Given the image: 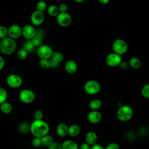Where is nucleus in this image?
I'll return each mask as SVG.
<instances>
[{"label": "nucleus", "mask_w": 149, "mask_h": 149, "mask_svg": "<svg viewBox=\"0 0 149 149\" xmlns=\"http://www.w3.org/2000/svg\"><path fill=\"white\" fill-rule=\"evenodd\" d=\"M8 36V28L3 25L0 26V39H2Z\"/></svg>", "instance_id": "obj_33"}, {"label": "nucleus", "mask_w": 149, "mask_h": 149, "mask_svg": "<svg viewBox=\"0 0 149 149\" xmlns=\"http://www.w3.org/2000/svg\"><path fill=\"white\" fill-rule=\"evenodd\" d=\"M41 139L42 145L46 146V147L49 146L54 141L52 136L49 134H47L44 135V136H42V137H41Z\"/></svg>", "instance_id": "obj_24"}, {"label": "nucleus", "mask_w": 149, "mask_h": 149, "mask_svg": "<svg viewBox=\"0 0 149 149\" xmlns=\"http://www.w3.org/2000/svg\"><path fill=\"white\" fill-rule=\"evenodd\" d=\"M38 65L42 69H48L51 68L49 59H40Z\"/></svg>", "instance_id": "obj_29"}, {"label": "nucleus", "mask_w": 149, "mask_h": 149, "mask_svg": "<svg viewBox=\"0 0 149 149\" xmlns=\"http://www.w3.org/2000/svg\"><path fill=\"white\" fill-rule=\"evenodd\" d=\"M47 10L48 15H49L51 17H56L58 15L59 13L58 7L54 5H51L49 6L47 8Z\"/></svg>", "instance_id": "obj_23"}, {"label": "nucleus", "mask_w": 149, "mask_h": 149, "mask_svg": "<svg viewBox=\"0 0 149 149\" xmlns=\"http://www.w3.org/2000/svg\"><path fill=\"white\" fill-rule=\"evenodd\" d=\"M22 36V27L16 24H12L8 28V36L14 39H17Z\"/></svg>", "instance_id": "obj_11"}, {"label": "nucleus", "mask_w": 149, "mask_h": 149, "mask_svg": "<svg viewBox=\"0 0 149 149\" xmlns=\"http://www.w3.org/2000/svg\"><path fill=\"white\" fill-rule=\"evenodd\" d=\"M112 47L113 52L120 55H124L126 53L128 49L127 42L121 38H117L114 40L112 43Z\"/></svg>", "instance_id": "obj_4"}, {"label": "nucleus", "mask_w": 149, "mask_h": 149, "mask_svg": "<svg viewBox=\"0 0 149 149\" xmlns=\"http://www.w3.org/2000/svg\"><path fill=\"white\" fill-rule=\"evenodd\" d=\"M80 133V127L76 124H72L68 127V134L72 137L77 136Z\"/></svg>", "instance_id": "obj_18"}, {"label": "nucleus", "mask_w": 149, "mask_h": 149, "mask_svg": "<svg viewBox=\"0 0 149 149\" xmlns=\"http://www.w3.org/2000/svg\"><path fill=\"white\" fill-rule=\"evenodd\" d=\"M47 9V4L45 1L41 0L36 4V10L43 12Z\"/></svg>", "instance_id": "obj_30"}, {"label": "nucleus", "mask_w": 149, "mask_h": 149, "mask_svg": "<svg viewBox=\"0 0 149 149\" xmlns=\"http://www.w3.org/2000/svg\"><path fill=\"white\" fill-rule=\"evenodd\" d=\"M19 97L23 103L30 104L35 100V94L31 90L24 88L20 91Z\"/></svg>", "instance_id": "obj_6"}, {"label": "nucleus", "mask_w": 149, "mask_h": 149, "mask_svg": "<svg viewBox=\"0 0 149 149\" xmlns=\"http://www.w3.org/2000/svg\"><path fill=\"white\" fill-rule=\"evenodd\" d=\"M16 43L15 40L7 36L0 40V51L5 55L12 54L16 50Z\"/></svg>", "instance_id": "obj_2"}, {"label": "nucleus", "mask_w": 149, "mask_h": 149, "mask_svg": "<svg viewBox=\"0 0 149 149\" xmlns=\"http://www.w3.org/2000/svg\"><path fill=\"white\" fill-rule=\"evenodd\" d=\"M5 59L4 58L0 55V71L4 68L5 66Z\"/></svg>", "instance_id": "obj_43"}, {"label": "nucleus", "mask_w": 149, "mask_h": 149, "mask_svg": "<svg viewBox=\"0 0 149 149\" xmlns=\"http://www.w3.org/2000/svg\"><path fill=\"white\" fill-rule=\"evenodd\" d=\"M31 40L36 47H40L42 44V42H43L42 37L37 34H36Z\"/></svg>", "instance_id": "obj_31"}, {"label": "nucleus", "mask_w": 149, "mask_h": 149, "mask_svg": "<svg viewBox=\"0 0 149 149\" xmlns=\"http://www.w3.org/2000/svg\"><path fill=\"white\" fill-rule=\"evenodd\" d=\"M122 61L121 55L114 52L109 54L105 58L106 63L111 67L118 66Z\"/></svg>", "instance_id": "obj_10"}, {"label": "nucleus", "mask_w": 149, "mask_h": 149, "mask_svg": "<svg viewBox=\"0 0 149 149\" xmlns=\"http://www.w3.org/2000/svg\"><path fill=\"white\" fill-rule=\"evenodd\" d=\"M45 16L43 12L35 10L34 11L30 16V21L33 25L36 26H38L41 25L44 21Z\"/></svg>", "instance_id": "obj_12"}, {"label": "nucleus", "mask_w": 149, "mask_h": 149, "mask_svg": "<svg viewBox=\"0 0 149 149\" xmlns=\"http://www.w3.org/2000/svg\"><path fill=\"white\" fill-rule=\"evenodd\" d=\"M0 40H1V39H0Z\"/></svg>", "instance_id": "obj_49"}, {"label": "nucleus", "mask_w": 149, "mask_h": 149, "mask_svg": "<svg viewBox=\"0 0 149 149\" xmlns=\"http://www.w3.org/2000/svg\"><path fill=\"white\" fill-rule=\"evenodd\" d=\"M27 55H28V52L23 48H22L17 52L16 56L18 59L23 61L27 58Z\"/></svg>", "instance_id": "obj_28"}, {"label": "nucleus", "mask_w": 149, "mask_h": 149, "mask_svg": "<svg viewBox=\"0 0 149 149\" xmlns=\"http://www.w3.org/2000/svg\"><path fill=\"white\" fill-rule=\"evenodd\" d=\"M1 111L5 114H9L12 111V106L8 102H4L0 105Z\"/></svg>", "instance_id": "obj_22"}, {"label": "nucleus", "mask_w": 149, "mask_h": 149, "mask_svg": "<svg viewBox=\"0 0 149 149\" xmlns=\"http://www.w3.org/2000/svg\"><path fill=\"white\" fill-rule=\"evenodd\" d=\"M8 97V93L3 87H0V105L5 102Z\"/></svg>", "instance_id": "obj_32"}, {"label": "nucleus", "mask_w": 149, "mask_h": 149, "mask_svg": "<svg viewBox=\"0 0 149 149\" xmlns=\"http://www.w3.org/2000/svg\"><path fill=\"white\" fill-rule=\"evenodd\" d=\"M22 48H23L28 53H29L33 52L34 50L36 47L34 45L31 40H26L23 44Z\"/></svg>", "instance_id": "obj_25"}, {"label": "nucleus", "mask_w": 149, "mask_h": 149, "mask_svg": "<svg viewBox=\"0 0 149 149\" xmlns=\"http://www.w3.org/2000/svg\"><path fill=\"white\" fill-rule=\"evenodd\" d=\"M97 135L95 132L90 131L87 133L85 136V141L86 143L89 144L90 146L96 144L97 141Z\"/></svg>", "instance_id": "obj_17"}, {"label": "nucleus", "mask_w": 149, "mask_h": 149, "mask_svg": "<svg viewBox=\"0 0 149 149\" xmlns=\"http://www.w3.org/2000/svg\"><path fill=\"white\" fill-rule=\"evenodd\" d=\"M78 66L77 63L73 60L68 61L65 65V69L68 73L73 74L76 72Z\"/></svg>", "instance_id": "obj_15"}, {"label": "nucleus", "mask_w": 149, "mask_h": 149, "mask_svg": "<svg viewBox=\"0 0 149 149\" xmlns=\"http://www.w3.org/2000/svg\"><path fill=\"white\" fill-rule=\"evenodd\" d=\"M36 33L37 30L33 25L26 24L22 27V36L26 40H31Z\"/></svg>", "instance_id": "obj_13"}, {"label": "nucleus", "mask_w": 149, "mask_h": 149, "mask_svg": "<svg viewBox=\"0 0 149 149\" xmlns=\"http://www.w3.org/2000/svg\"><path fill=\"white\" fill-rule=\"evenodd\" d=\"M148 133H149V127H148Z\"/></svg>", "instance_id": "obj_47"}, {"label": "nucleus", "mask_w": 149, "mask_h": 149, "mask_svg": "<svg viewBox=\"0 0 149 149\" xmlns=\"http://www.w3.org/2000/svg\"><path fill=\"white\" fill-rule=\"evenodd\" d=\"M102 105V102L99 99H93L89 102L88 106L91 110H98L101 108Z\"/></svg>", "instance_id": "obj_21"}, {"label": "nucleus", "mask_w": 149, "mask_h": 149, "mask_svg": "<svg viewBox=\"0 0 149 149\" xmlns=\"http://www.w3.org/2000/svg\"><path fill=\"white\" fill-rule=\"evenodd\" d=\"M1 108H0V113H1Z\"/></svg>", "instance_id": "obj_48"}, {"label": "nucleus", "mask_w": 149, "mask_h": 149, "mask_svg": "<svg viewBox=\"0 0 149 149\" xmlns=\"http://www.w3.org/2000/svg\"><path fill=\"white\" fill-rule=\"evenodd\" d=\"M63 149H79V146L76 142L71 140H67L62 144Z\"/></svg>", "instance_id": "obj_19"}, {"label": "nucleus", "mask_w": 149, "mask_h": 149, "mask_svg": "<svg viewBox=\"0 0 149 149\" xmlns=\"http://www.w3.org/2000/svg\"><path fill=\"white\" fill-rule=\"evenodd\" d=\"M102 118L101 113L98 110H91L87 115V119L90 123L95 124L98 123Z\"/></svg>", "instance_id": "obj_14"}, {"label": "nucleus", "mask_w": 149, "mask_h": 149, "mask_svg": "<svg viewBox=\"0 0 149 149\" xmlns=\"http://www.w3.org/2000/svg\"><path fill=\"white\" fill-rule=\"evenodd\" d=\"M32 144L33 146L35 147H40L42 144H41V139L40 137H34L33 140H32Z\"/></svg>", "instance_id": "obj_36"}, {"label": "nucleus", "mask_w": 149, "mask_h": 149, "mask_svg": "<svg viewBox=\"0 0 149 149\" xmlns=\"http://www.w3.org/2000/svg\"><path fill=\"white\" fill-rule=\"evenodd\" d=\"M44 117V113L41 109H36L34 112V118L36 120H42Z\"/></svg>", "instance_id": "obj_35"}, {"label": "nucleus", "mask_w": 149, "mask_h": 149, "mask_svg": "<svg viewBox=\"0 0 149 149\" xmlns=\"http://www.w3.org/2000/svg\"><path fill=\"white\" fill-rule=\"evenodd\" d=\"M52 52L51 47L47 44H42L37 49V55L40 59H50Z\"/></svg>", "instance_id": "obj_8"}, {"label": "nucleus", "mask_w": 149, "mask_h": 149, "mask_svg": "<svg viewBox=\"0 0 149 149\" xmlns=\"http://www.w3.org/2000/svg\"><path fill=\"white\" fill-rule=\"evenodd\" d=\"M101 85L98 81L95 80H90L87 81L84 86V91L89 95H95L100 92Z\"/></svg>", "instance_id": "obj_5"}, {"label": "nucleus", "mask_w": 149, "mask_h": 149, "mask_svg": "<svg viewBox=\"0 0 149 149\" xmlns=\"http://www.w3.org/2000/svg\"><path fill=\"white\" fill-rule=\"evenodd\" d=\"M128 64L133 69H138L141 65V61L137 57H132L129 59Z\"/></svg>", "instance_id": "obj_20"}, {"label": "nucleus", "mask_w": 149, "mask_h": 149, "mask_svg": "<svg viewBox=\"0 0 149 149\" xmlns=\"http://www.w3.org/2000/svg\"><path fill=\"white\" fill-rule=\"evenodd\" d=\"M105 149H120L119 146L115 142L111 143L107 145Z\"/></svg>", "instance_id": "obj_39"}, {"label": "nucleus", "mask_w": 149, "mask_h": 149, "mask_svg": "<svg viewBox=\"0 0 149 149\" xmlns=\"http://www.w3.org/2000/svg\"><path fill=\"white\" fill-rule=\"evenodd\" d=\"M90 149H104V147L98 144H95L91 146Z\"/></svg>", "instance_id": "obj_42"}, {"label": "nucleus", "mask_w": 149, "mask_h": 149, "mask_svg": "<svg viewBox=\"0 0 149 149\" xmlns=\"http://www.w3.org/2000/svg\"><path fill=\"white\" fill-rule=\"evenodd\" d=\"M74 1L77 3H81V2H83L84 0H74Z\"/></svg>", "instance_id": "obj_46"}, {"label": "nucleus", "mask_w": 149, "mask_h": 149, "mask_svg": "<svg viewBox=\"0 0 149 149\" xmlns=\"http://www.w3.org/2000/svg\"><path fill=\"white\" fill-rule=\"evenodd\" d=\"M133 115V110L129 105H125L120 107L116 112V116L121 122H127L130 120Z\"/></svg>", "instance_id": "obj_3"}, {"label": "nucleus", "mask_w": 149, "mask_h": 149, "mask_svg": "<svg viewBox=\"0 0 149 149\" xmlns=\"http://www.w3.org/2000/svg\"><path fill=\"white\" fill-rule=\"evenodd\" d=\"M58 9L59 11V13H64V12H67L68 10V5L65 3H61L59 5Z\"/></svg>", "instance_id": "obj_38"}, {"label": "nucleus", "mask_w": 149, "mask_h": 149, "mask_svg": "<svg viewBox=\"0 0 149 149\" xmlns=\"http://www.w3.org/2000/svg\"><path fill=\"white\" fill-rule=\"evenodd\" d=\"M30 125L29 123L23 122L21 123L19 126V131L23 134L27 133L29 131H30Z\"/></svg>", "instance_id": "obj_27"}, {"label": "nucleus", "mask_w": 149, "mask_h": 149, "mask_svg": "<svg viewBox=\"0 0 149 149\" xmlns=\"http://www.w3.org/2000/svg\"><path fill=\"white\" fill-rule=\"evenodd\" d=\"M118 66L119 67L120 69H122V70H126L127 69L128 66H129V64L127 62H126V61H122L120 62V63H119V65H118Z\"/></svg>", "instance_id": "obj_40"}, {"label": "nucleus", "mask_w": 149, "mask_h": 149, "mask_svg": "<svg viewBox=\"0 0 149 149\" xmlns=\"http://www.w3.org/2000/svg\"><path fill=\"white\" fill-rule=\"evenodd\" d=\"M51 59H52L53 61L58 62V63H60L61 62L63 59V54L59 51H55L52 52V54L51 55Z\"/></svg>", "instance_id": "obj_26"}, {"label": "nucleus", "mask_w": 149, "mask_h": 149, "mask_svg": "<svg viewBox=\"0 0 149 149\" xmlns=\"http://www.w3.org/2000/svg\"><path fill=\"white\" fill-rule=\"evenodd\" d=\"M6 81L8 86L12 88H17L23 83L22 78L19 75L14 73L9 74L6 77Z\"/></svg>", "instance_id": "obj_7"}, {"label": "nucleus", "mask_w": 149, "mask_h": 149, "mask_svg": "<svg viewBox=\"0 0 149 149\" xmlns=\"http://www.w3.org/2000/svg\"><path fill=\"white\" fill-rule=\"evenodd\" d=\"M98 2L102 5H107L109 2L110 0H98Z\"/></svg>", "instance_id": "obj_45"}, {"label": "nucleus", "mask_w": 149, "mask_h": 149, "mask_svg": "<svg viewBox=\"0 0 149 149\" xmlns=\"http://www.w3.org/2000/svg\"><path fill=\"white\" fill-rule=\"evenodd\" d=\"M49 126L47 122L42 120L34 119L30 125V132L34 137H42L48 133Z\"/></svg>", "instance_id": "obj_1"}, {"label": "nucleus", "mask_w": 149, "mask_h": 149, "mask_svg": "<svg viewBox=\"0 0 149 149\" xmlns=\"http://www.w3.org/2000/svg\"><path fill=\"white\" fill-rule=\"evenodd\" d=\"M56 132L59 136L65 137L68 134V127L65 123H60L56 126Z\"/></svg>", "instance_id": "obj_16"}, {"label": "nucleus", "mask_w": 149, "mask_h": 149, "mask_svg": "<svg viewBox=\"0 0 149 149\" xmlns=\"http://www.w3.org/2000/svg\"><path fill=\"white\" fill-rule=\"evenodd\" d=\"M48 149H63V148H62V144L58 142L54 141L48 147Z\"/></svg>", "instance_id": "obj_37"}, {"label": "nucleus", "mask_w": 149, "mask_h": 149, "mask_svg": "<svg viewBox=\"0 0 149 149\" xmlns=\"http://www.w3.org/2000/svg\"><path fill=\"white\" fill-rule=\"evenodd\" d=\"M79 148L80 149H90L91 146L85 141V142L81 143L80 144V146L79 147Z\"/></svg>", "instance_id": "obj_41"}, {"label": "nucleus", "mask_w": 149, "mask_h": 149, "mask_svg": "<svg viewBox=\"0 0 149 149\" xmlns=\"http://www.w3.org/2000/svg\"><path fill=\"white\" fill-rule=\"evenodd\" d=\"M141 95L145 98H149V83L144 85L141 91Z\"/></svg>", "instance_id": "obj_34"}, {"label": "nucleus", "mask_w": 149, "mask_h": 149, "mask_svg": "<svg viewBox=\"0 0 149 149\" xmlns=\"http://www.w3.org/2000/svg\"><path fill=\"white\" fill-rule=\"evenodd\" d=\"M49 61H50L51 68H56V67L58 66L59 63H58V62H55V61H53L52 59H49Z\"/></svg>", "instance_id": "obj_44"}, {"label": "nucleus", "mask_w": 149, "mask_h": 149, "mask_svg": "<svg viewBox=\"0 0 149 149\" xmlns=\"http://www.w3.org/2000/svg\"><path fill=\"white\" fill-rule=\"evenodd\" d=\"M56 22L61 27H66L71 24L72 17L68 12L59 13L56 16Z\"/></svg>", "instance_id": "obj_9"}]
</instances>
